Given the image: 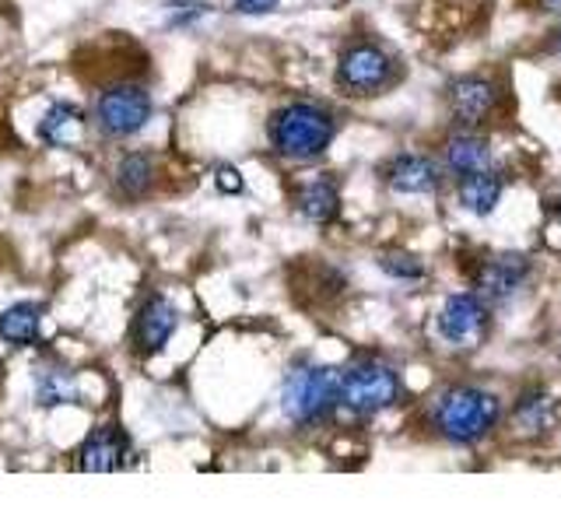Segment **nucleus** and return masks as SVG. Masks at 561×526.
I'll use <instances>...</instances> for the list:
<instances>
[{
	"label": "nucleus",
	"mask_w": 561,
	"mask_h": 526,
	"mask_svg": "<svg viewBox=\"0 0 561 526\" xmlns=\"http://www.w3.org/2000/svg\"><path fill=\"white\" fill-rule=\"evenodd\" d=\"M502 418V400L481 386L456 382L446 386L432 403V428L453 446H473L495 432Z\"/></svg>",
	"instance_id": "1"
},
{
	"label": "nucleus",
	"mask_w": 561,
	"mask_h": 526,
	"mask_svg": "<svg viewBox=\"0 0 561 526\" xmlns=\"http://www.w3.org/2000/svg\"><path fill=\"white\" fill-rule=\"evenodd\" d=\"M271 148L291 162H312L320 158L333 137H337V116L320 102H288L267 123Z\"/></svg>",
	"instance_id": "2"
},
{
	"label": "nucleus",
	"mask_w": 561,
	"mask_h": 526,
	"mask_svg": "<svg viewBox=\"0 0 561 526\" xmlns=\"http://www.w3.org/2000/svg\"><path fill=\"white\" fill-rule=\"evenodd\" d=\"M341 403V368L333 365H316L302 362L295 365L285 390H280V408H285L288 421H295L298 428H312L327 421Z\"/></svg>",
	"instance_id": "3"
},
{
	"label": "nucleus",
	"mask_w": 561,
	"mask_h": 526,
	"mask_svg": "<svg viewBox=\"0 0 561 526\" xmlns=\"http://www.w3.org/2000/svg\"><path fill=\"white\" fill-rule=\"evenodd\" d=\"M403 397V379L390 362L362 358L341 373V403L355 418H376L397 408Z\"/></svg>",
	"instance_id": "4"
},
{
	"label": "nucleus",
	"mask_w": 561,
	"mask_h": 526,
	"mask_svg": "<svg viewBox=\"0 0 561 526\" xmlns=\"http://www.w3.org/2000/svg\"><path fill=\"white\" fill-rule=\"evenodd\" d=\"M333 81H337V88L351 99L379 95L382 88H390L397 81V60L379 43L358 39L341 53Z\"/></svg>",
	"instance_id": "5"
},
{
	"label": "nucleus",
	"mask_w": 561,
	"mask_h": 526,
	"mask_svg": "<svg viewBox=\"0 0 561 526\" xmlns=\"http://www.w3.org/2000/svg\"><path fill=\"white\" fill-rule=\"evenodd\" d=\"M151 119V95L145 84H110L95 102V123L105 137H130Z\"/></svg>",
	"instance_id": "6"
},
{
	"label": "nucleus",
	"mask_w": 561,
	"mask_h": 526,
	"mask_svg": "<svg viewBox=\"0 0 561 526\" xmlns=\"http://www.w3.org/2000/svg\"><path fill=\"white\" fill-rule=\"evenodd\" d=\"M446 102H449L453 119L460 123L463 130H478V127H484V123L499 113L502 88H499L495 78L463 75V78H453L446 84Z\"/></svg>",
	"instance_id": "7"
},
{
	"label": "nucleus",
	"mask_w": 561,
	"mask_h": 526,
	"mask_svg": "<svg viewBox=\"0 0 561 526\" xmlns=\"http://www.w3.org/2000/svg\"><path fill=\"white\" fill-rule=\"evenodd\" d=\"M435 330L453 347H478L488 333V302L478 291L449 295L435 316Z\"/></svg>",
	"instance_id": "8"
},
{
	"label": "nucleus",
	"mask_w": 561,
	"mask_h": 526,
	"mask_svg": "<svg viewBox=\"0 0 561 526\" xmlns=\"http://www.w3.org/2000/svg\"><path fill=\"white\" fill-rule=\"evenodd\" d=\"M526 277H530V260L523 253L488 256L481 260L478 274H473V291H478L488 306H502L526 285Z\"/></svg>",
	"instance_id": "9"
},
{
	"label": "nucleus",
	"mask_w": 561,
	"mask_h": 526,
	"mask_svg": "<svg viewBox=\"0 0 561 526\" xmlns=\"http://www.w3.org/2000/svg\"><path fill=\"white\" fill-rule=\"evenodd\" d=\"M382 183L393 193H403V197H425V193H435L443 186V169H438L428 155H397L386 162L382 169Z\"/></svg>",
	"instance_id": "10"
},
{
	"label": "nucleus",
	"mask_w": 561,
	"mask_h": 526,
	"mask_svg": "<svg viewBox=\"0 0 561 526\" xmlns=\"http://www.w3.org/2000/svg\"><path fill=\"white\" fill-rule=\"evenodd\" d=\"M175 327H180V312H175V306L162 295H151L134 320V347L140 355H158V351L169 344Z\"/></svg>",
	"instance_id": "11"
},
{
	"label": "nucleus",
	"mask_w": 561,
	"mask_h": 526,
	"mask_svg": "<svg viewBox=\"0 0 561 526\" xmlns=\"http://www.w3.org/2000/svg\"><path fill=\"white\" fill-rule=\"evenodd\" d=\"M127 464H130V443L116 425L95 428L78 453V470H88V473H110Z\"/></svg>",
	"instance_id": "12"
},
{
	"label": "nucleus",
	"mask_w": 561,
	"mask_h": 526,
	"mask_svg": "<svg viewBox=\"0 0 561 526\" xmlns=\"http://www.w3.org/2000/svg\"><path fill=\"white\" fill-rule=\"evenodd\" d=\"M295 210L302 215L309 225H330L341 215V190L327 175H316L295 186Z\"/></svg>",
	"instance_id": "13"
},
{
	"label": "nucleus",
	"mask_w": 561,
	"mask_h": 526,
	"mask_svg": "<svg viewBox=\"0 0 561 526\" xmlns=\"http://www.w3.org/2000/svg\"><path fill=\"white\" fill-rule=\"evenodd\" d=\"M443 162H446V172H453L456 180H463L470 172H481L491 165V145L488 137H481L478 130H460L446 137L443 145Z\"/></svg>",
	"instance_id": "14"
},
{
	"label": "nucleus",
	"mask_w": 561,
	"mask_h": 526,
	"mask_svg": "<svg viewBox=\"0 0 561 526\" xmlns=\"http://www.w3.org/2000/svg\"><path fill=\"white\" fill-rule=\"evenodd\" d=\"M502 193H505V180H502V172H495V169L470 172V175H463L460 183H456L460 207L470 210V215H478V218H488L491 210L499 207Z\"/></svg>",
	"instance_id": "15"
},
{
	"label": "nucleus",
	"mask_w": 561,
	"mask_h": 526,
	"mask_svg": "<svg viewBox=\"0 0 561 526\" xmlns=\"http://www.w3.org/2000/svg\"><path fill=\"white\" fill-rule=\"evenodd\" d=\"M151 183H154V158L151 155L134 151V155L123 158L119 169H116V190L123 193V197L140 201L151 190Z\"/></svg>",
	"instance_id": "16"
},
{
	"label": "nucleus",
	"mask_w": 561,
	"mask_h": 526,
	"mask_svg": "<svg viewBox=\"0 0 561 526\" xmlns=\"http://www.w3.org/2000/svg\"><path fill=\"white\" fill-rule=\"evenodd\" d=\"M0 338L14 347L35 344V338H39V309L28 302H18L8 312H0Z\"/></svg>",
	"instance_id": "17"
},
{
	"label": "nucleus",
	"mask_w": 561,
	"mask_h": 526,
	"mask_svg": "<svg viewBox=\"0 0 561 526\" xmlns=\"http://www.w3.org/2000/svg\"><path fill=\"white\" fill-rule=\"evenodd\" d=\"M81 127V119H78V110L70 102H60V105H53V110L46 113L43 119V140L46 145H57V148H67V145H75V134Z\"/></svg>",
	"instance_id": "18"
},
{
	"label": "nucleus",
	"mask_w": 561,
	"mask_h": 526,
	"mask_svg": "<svg viewBox=\"0 0 561 526\" xmlns=\"http://www.w3.org/2000/svg\"><path fill=\"white\" fill-rule=\"evenodd\" d=\"M548 414H551V400L543 390H526L516 403V425L523 432H540L543 425H548Z\"/></svg>",
	"instance_id": "19"
},
{
	"label": "nucleus",
	"mask_w": 561,
	"mask_h": 526,
	"mask_svg": "<svg viewBox=\"0 0 561 526\" xmlns=\"http://www.w3.org/2000/svg\"><path fill=\"white\" fill-rule=\"evenodd\" d=\"M39 400L46 403V408H53V403H75L78 400V390H75V382H70L67 373H46L43 382H39Z\"/></svg>",
	"instance_id": "20"
},
{
	"label": "nucleus",
	"mask_w": 561,
	"mask_h": 526,
	"mask_svg": "<svg viewBox=\"0 0 561 526\" xmlns=\"http://www.w3.org/2000/svg\"><path fill=\"white\" fill-rule=\"evenodd\" d=\"M379 267L390 274V277H397V281H421L425 277V267L414 260V256H408V253H397V250H390V253H382L379 256Z\"/></svg>",
	"instance_id": "21"
},
{
	"label": "nucleus",
	"mask_w": 561,
	"mask_h": 526,
	"mask_svg": "<svg viewBox=\"0 0 561 526\" xmlns=\"http://www.w3.org/2000/svg\"><path fill=\"white\" fill-rule=\"evenodd\" d=\"M207 14V4H172V14H169V25H186L193 18Z\"/></svg>",
	"instance_id": "22"
},
{
	"label": "nucleus",
	"mask_w": 561,
	"mask_h": 526,
	"mask_svg": "<svg viewBox=\"0 0 561 526\" xmlns=\"http://www.w3.org/2000/svg\"><path fill=\"white\" fill-rule=\"evenodd\" d=\"M239 14H271L277 11V0H236Z\"/></svg>",
	"instance_id": "23"
},
{
	"label": "nucleus",
	"mask_w": 561,
	"mask_h": 526,
	"mask_svg": "<svg viewBox=\"0 0 561 526\" xmlns=\"http://www.w3.org/2000/svg\"><path fill=\"white\" fill-rule=\"evenodd\" d=\"M218 186L225 193H239L242 190V175L236 169H218Z\"/></svg>",
	"instance_id": "24"
},
{
	"label": "nucleus",
	"mask_w": 561,
	"mask_h": 526,
	"mask_svg": "<svg viewBox=\"0 0 561 526\" xmlns=\"http://www.w3.org/2000/svg\"><path fill=\"white\" fill-rule=\"evenodd\" d=\"M543 14H561V0H537Z\"/></svg>",
	"instance_id": "25"
},
{
	"label": "nucleus",
	"mask_w": 561,
	"mask_h": 526,
	"mask_svg": "<svg viewBox=\"0 0 561 526\" xmlns=\"http://www.w3.org/2000/svg\"><path fill=\"white\" fill-rule=\"evenodd\" d=\"M554 43H558V53H561V28H558V35H554Z\"/></svg>",
	"instance_id": "26"
},
{
	"label": "nucleus",
	"mask_w": 561,
	"mask_h": 526,
	"mask_svg": "<svg viewBox=\"0 0 561 526\" xmlns=\"http://www.w3.org/2000/svg\"><path fill=\"white\" fill-rule=\"evenodd\" d=\"M558 218H561V207H558Z\"/></svg>",
	"instance_id": "27"
}]
</instances>
